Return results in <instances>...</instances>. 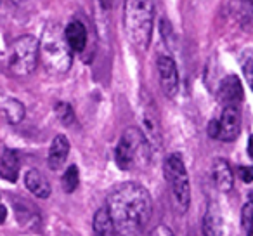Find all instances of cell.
<instances>
[{"mask_svg":"<svg viewBox=\"0 0 253 236\" xmlns=\"http://www.w3.org/2000/svg\"><path fill=\"white\" fill-rule=\"evenodd\" d=\"M54 111H56V116L57 120L61 122V124L64 125H71L75 122V111L73 108H71V104H68V102H57L56 106H54Z\"/></svg>","mask_w":253,"mask_h":236,"instance_id":"obj_21","label":"cell"},{"mask_svg":"<svg viewBox=\"0 0 253 236\" xmlns=\"http://www.w3.org/2000/svg\"><path fill=\"white\" fill-rule=\"evenodd\" d=\"M155 0H125L123 26L126 39L139 50H146L153 37Z\"/></svg>","mask_w":253,"mask_h":236,"instance_id":"obj_2","label":"cell"},{"mask_svg":"<svg viewBox=\"0 0 253 236\" xmlns=\"http://www.w3.org/2000/svg\"><path fill=\"white\" fill-rule=\"evenodd\" d=\"M39 59V40L33 35L18 37L11 46L9 70L16 77H26L35 71Z\"/></svg>","mask_w":253,"mask_h":236,"instance_id":"obj_6","label":"cell"},{"mask_svg":"<svg viewBox=\"0 0 253 236\" xmlns=\"http://www.w3.org/2000/svg\"><path fill=\"white\" fill-rule=\"evenodd\" d=\"M211 177L213 184L220 193H229L234 186V176L229 167V163L224 158H215L211 163Z\"/></svg>","mask_w":253,"mask_h":236,"instance_id":"obj_13","label":"cell"},{"mask_svg":"<svg viewBox=\"0 0 253 236\" xmlns=\"http://www.w3.org/2000/svg\"><path fill=\"white\" fill-rule=\"evenodd\" d=\"M231 14L239 23L250 21L253 18V2L252 0H232L231 2Z\"/></svg>","mask_w":253,"mask_h":236,"instance_id":"obj_19","label":"cell"},{"mask_svg":"<svg viewBox=\"0 0 253 236\" xmlns=\"http://www.w3.org/2000/svg\"><path fill=\"white\" fill-rule=\"evenodd\" d=\"M70 155V141L66 136L57 134L52 139V144L49 148V156H47V163H49L50 170H59L61 167H64Z\"/></svg>","mask_w":253,"mask_h":236,"instance_id":"obj_12","label":"cell"},{"mask_svg":"<svg viewBox=\"0 0 253 236\" xmlns=\"http://www.w3.org/2000/svg\"><path fill=\"white\" fill-rule=\"evenodd\" d=\"M218 124V136L217 139L224 142H232L238 139L241 132V113L236 106H225L222 109L220 118H217Z\"/></svg>","mask_w":253,"mask_h":236,"instance_id":"obj_7","label":"cell"},{"mask_svg":"<svg viewBox=\"0 0 253 236\" xmlns=\"http://www.w3.org/2000/svg\"><path fill=\"white\" fill-rule=\"evenodd\" d=\"M2 111H4L9 124L18 125V124H21L23 118H25L26 109H25V104H23L21 101H18V99H5V101L2 102Z\"/></svg>","mask_w":253,"mask_h":236,"instance_id":"obj_18","label":"cell"},{"mask_svg":"<svg viewBox=\"0 0 253 236\" xmlns=\"http://www.w3.org/2000/svg\"><path fill=\"white\" fill-rule=\"evenodd\" d=\"M158 66V77L162 91L167 97H175L179 92V71H177L175 61L170 56H160L156 61Z\"/></svg>","mask_w":253,"mask_h":236,"instance_id":"obj_8","label":"cell"},{"mask_svg":"<svg viewBox=\"0 0 253 236\" xmlns=\"http://www.w3.org/2000/svg\"><path fill=\"white\" fill-rule=\"evenodd\" d=\"M205 236H222V214L217 201H208L203 217Z\"/></svg>","mask_w":253,"mask_h":236,"instance_id":"obj_16","label":"cell"},{"mask_svg":"<svg viewBox=\"0 0 253 236\" xmlns=\"http://www.w3.org/2000/svg\"><path fill=\"white\" fill-rule=\"evenodd\" d=\"M149 236H175L172 233V229L170 228H167V226H163V224H160V226H156L155 229L151 231V235Z\"/></svg>","mask_w":253,"mask_h":236,"instance_id":"obj_25","label":"cell"},{"mask_svg":"<svg viewBox=\"0 0 253 236\" xmlns=\"http://www.w3.org/2000/svg\"><path fill=\"white\" fill-rule=\"evenodd\" d=\"M163 172H165L169 186L172 189L177 208L180 212H187L191 205V183L182 156L179 153H172L170 156H167L165 163H163Z\"/></svg>","mask_w":253,"mask_h":236,"instance_id":"obj_5","label":"cell"},{"mask_svg":"<svg viewBox=\"0 0 253 236\" xmlns=\"http://www.w3.org/2000/svg\"><path fill=\"white\" fill-rule=\"evenodd\" d=\"M241 224L246 229V236H253V200L243 207L241 210Z\"/></svg>","mask_w":253,"mask_h":236,"instance_id":"obj_22","label":"cell"},{"mask_svg":"<svg viewBox=\"0 0 253 236\" xmlns=\"http://www.w3.org/2000/svg\"><path fill=\"white\" fill-rule=\"evenodd\" d=\"M141 124H142V134L146 136V139L149 141L151 148H160L162 144V132H160V120L156 115V108L151 101L142 102L141 109Z\"/></svg>","mask_w":253,"mask_h":236,"instance_id":"obj_9","label":"cell"},{"mask_svg":"<svg viewBox=\"0 0 253 236\" xmlns=\"http://www.w3.org/2000/svg\"><path fill=\"white\" fill-rule=\"evenodd\" d=\"M19 176V156L14 149L0 144V177L9 183H16Z\"/></svg>","mask_w":253,"mask_h":236,"instance_id":"obj_11","label":"cell"},{"mask_svg":"<svg viewBox=\"0 0 253 236\" xmlns=\"http://www.w3.org/2000/svg\"><path fill=\"white\" fill-rule=\"evenodd\" d=\"M106 208L120 235L141 236L153 215L151 194L137 183H123L108 194Z\"/></svg>","mask_w":253,"mask_h":236,"instance_id":"obj_1","label":"cell"},{"mask_svg":"<svg viewBox=\"0 0 253 236\" xmlns=\"http://www.w3.org/2000/svg\"><path fill=\"white\" fill-rule=\"evenodd\" d=\"M39 57L50 73L64 75L70 71L73 64V50L68 46L64 30L56 23H50L43 30L42 39L39 40Z\"/></svg>","mask_w":253,"mask_h":236,"instance_id":"obj_3","label":"cell"},{"mask_svg":"<svg viewBox=\"0 0 253 236\" xmlns=\"http://www.w3.org/2000/svg\"><path fill=\"white\" fill-rule=\"evenodd\" d=\"M151 156V144L141 129L130 127L123 132L115 149V162L122 170L148 165Z\"/></svg>","mask_w":253,"mask_h":236,"instance_id":"obj_4","label":"cell"},{"mask_svg":"<svg viewBox=\"0 0 253 236\" xmlns=\"http://www.w3.org/2000/svg\"><path fill=\"white\" fill-rule=\"evenodd\" d=\"M243 73H245V78L248 82V85L253 89V57H246L243 61Z\"/></svg>","mask_w":253,"mask_h":236,"instance_id":"obj_23","label":"cell"},{"mask_svg":"<svg viewBox=\"0 0 253 236\" xmlns=\"http://www.w3.org/2000/svg\"><path fill=\"white\" fill-rule=\"evenodd\" d=\"M238 172L243 183H246V184L253 183V167H239Z\"/></svg>","mask_w":253,"mask_h":236,"instance_id":"obj_24","label":"cell"},{"mask_svg":"<svg viewBox=\"0 0 253 236\" xmlns=\"http://www.w3.org/2000/svg\"><path fill=\"white\" fill-rule=\"evenodd\" d=\"M64 37H66L68 46H70V49L73 52H82L85 49V46H87V28L78 19L71 21L64 28Z\"/></svg>","mask_w":253,"mask_h":236,"instance_id":"obj_15","label":"cell"},{"mask_svg":"<svg viewBox=\"0 0 253 236\" xmlns=\"http://www.w3.org/2000/svg\"><path fill=\"white\" fill-rule=\"evenodd\" d=\"M25 186L30 193L35 194L37 198H42V200L49 198L50 191H52L50 189V183L47 181V177L37 169H32L25 174Z\"/></svg>","mask_w":253,"mask_h":236,"instance_id":"obj_14","label":"cell"},{"mask_svg":"<svg viewBox=\"0 0 253 236\" xmlns=\"http://www.w3.org/2000/svg\"><path fill=\"white\" fill-rule=\"evenodd\" d=\"M208 136H210L211 139H217V136H218V124H217V118L210 120V124H208Z\"/></svg>","mask_w":253,"mask_h":236,"instance_id":"obj_26","label":"cell"},{"mask_svg":"<svg viewBox=\"0 0 253 236\" xmlns=\"http://www.w3.org/2000/svg\"><path fill=\"white\" fill-rule=\"evenodd\" d=\"M61 184H63V189L66 191V193H73L78 188V184H80V172H78V167L75 165V163L64 170Z\"/></svg>","mask_w":253,"mask_h":236,"instance_id":"obj_20","label":"cell"},{"mask_svg":"<svg viewBox=\"0 0 253 236\" xmlns=\"http://www.w3.org/2000/svg\"><path fill=\"white\" fill-rule=\"evenodd\" d=\"M248 155H250V158L253 160V136H250V139H248Z\"/></svg>","mask_w":253,"mask_h":236,"instance_id":"obj_28","label":"cell"},{"mask_svg":"<svg viewBox=\"0 0 253 236\" xmlns=\"http://www.w3.org/2000/svg\"><path fill=\"white\" fill-rule=\"evenodd\" d=\"M217 99L222 104V108H225V106H236V108H239V104L243 101L241 80L236 75H227V77L222 78L220 85H218Z\"/></svg>","mask_w":253,"mask_h":236,"instance_id":"obj_10","label":"cell"},{"mask_svg":"<svg viewBox=\"0 0 253 236\" xmlns=\"http://www.w3.org/2000/svg\"><path fill=\"white\" fill-rule=\"evenodd\" d=\"M5 219H7V208L2 205V201H0V224H4Z\"/></svg>","mask_w":253,"mask_h":236,"instance_id":"obj_27","label":"cell"},{"mask_svg":"<svg viewBox=\"0 0 253 236\" xmlns=\"http://www.w3.org/2000/svg\"><path fill=\"white\" fill-rule=\"evenodd\" d=\"M94 231L97 236H116V226L109 215L108 208L102 207L94 215Z\"/></svg>","mask_w":253,"mask_h":236,"instance_id":"obj_17","label":"cell"},{"mask_svg":"<svg viewBox=\"0 0 253 236\" xmlns=\"http://www.w3.org/2000/svg\"><path fill=\"white\" fill-rule=\"evenodd\" d=\"M0 4H2V0H0Z\"/></svg>","mask_w":253,"mask_h":236,"instance_id":"obj_29","label":"cell"}]
</instances>
